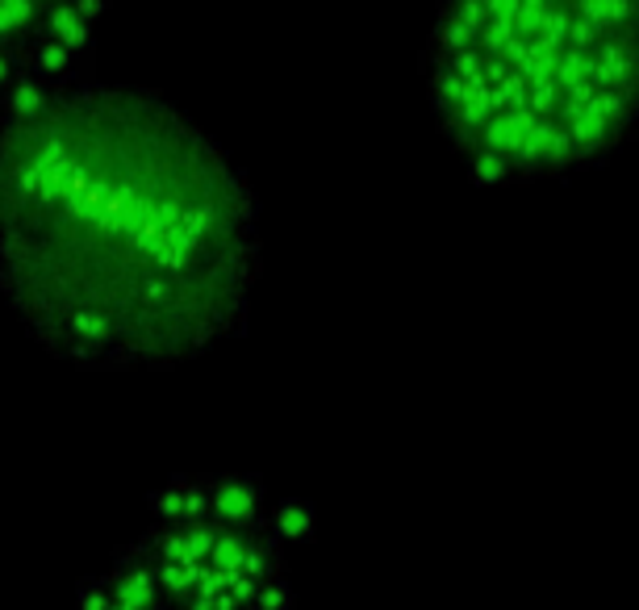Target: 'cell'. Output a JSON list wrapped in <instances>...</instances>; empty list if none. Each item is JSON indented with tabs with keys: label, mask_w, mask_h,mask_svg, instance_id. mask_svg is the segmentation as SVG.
Here are the masks:
<instances>
[{
	"label": "cell",
	"mask_w": 639,
	"mask_h": 610,
	"mask_svg": "<svg viewBox=\"0 0 639 610\" xmlns=\"http://www.w3.org/2000/svg\"><path fill=\"white\" fill-rule=\"evenodd\" d=\"M251 185L180 105L80 80L0 122V297L54 360L172 369L247 322Z\"/></svg>",
	"instance_id": "obj_1"
},
{
	"label": "cell",
	"mask_w": 639,
	"mask_h": 610,
	"mask_svg": "<svg viewBox=\"0 0 639 610\" xmlns=\"http://www.w3.org/2000/svg\"><path fill=\"white\" fill-rule=\"evenodd\" d=\"M423 67L473 185L560 180L639 126V0H439Z\"/></svg>",
	"instance_id": "obj_2"
},
{
	"label": "cell",
	"mask_w": 639,
	"mask_h": 610,
	"mask_svg": "<svg viewBox=\"0 0 639 610\" xmlns=\"http://www.w3.org/2000/svg\"><path fill=\"white\" fill-rule=\"evenodd\" d=\"M84 607H289L293 585L276 502L260 477H172L151 494V527L80 589Z\"/></svg>",
	"instance_id": "obj_3"
},
{
	"label": "cell",
	"mask_w": 639,
	"mask_h": 610,
	"mask_svg": "<svg viewBox=\"0 0 639 610\" xmlns=\"http://www.w3.org/2000/svg\"><path fill=\"white\" fill-rule=\"evenodd\" d=\"M113 0H0V122L92 76Z\"/></svg>",
	"instance_id": "obj_4"
}]
</instances>
